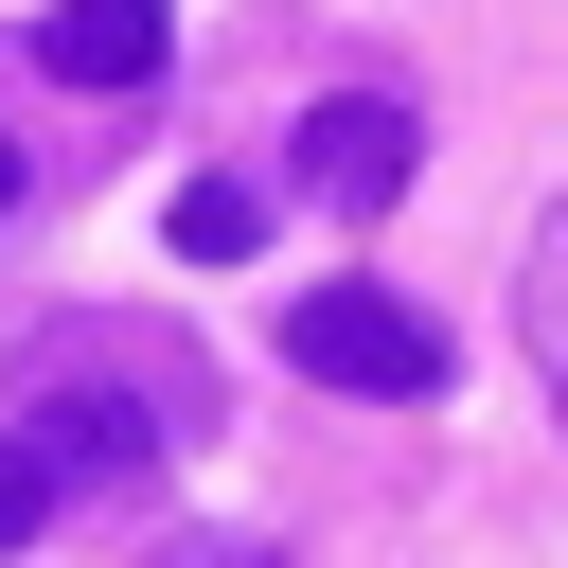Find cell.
Listing matches in <instances>:
<instances>
[{
    "instance_id": "obj_1",
    "label": "cell",
    "mask_w": 568,
    "mask_h": 568,
    "mask_svg": "<svg viewBox=\"0 0 568 568\" xmlns=\"http://www.w3.org/2000/svg\"><path fill=\"white\" fill-rule=\"evenodd\" d=\"M284 355H302L320 390H373V408L462 390V337H444L408 284H302V302H284Z\"/></svg>"
},
{
    "instance_id": "obj_2",
    "label": "cell",
    "mask_w": 568,
    "mask_h": 568,
    "mask_svg": "<svg viewBox=\"0 0 568 568\" xmlns=\"http://www.w3.org/2000/svg\"><path fill=\"white\" fill-rule=\"evenodd\" d=\"M302 195H337V213H390V195H408V106H390V89H337V106H302Z\"/></svg>"
},
{
    "instance_id": "obj_3",
    "label": "cell",
    "mask_w": 568,
    "mask_h": 568,
    "mask_svg": "<svg viewBox=\"0 0 568 568\" xmlns=\"http://www.w3.org/2000/svg\"><path fill=\"white\" fill-rule=\"evenodd\" d=\"M160 53H178L160 0H53V18H36V71H53V89H160Z\"/></svg>"
},
{
    "instance_id": "obj_4",
    "label": "cell",
    "mask_w": 568,
    "mask_h": 568,
    "mask_svg": "<svg viewBox=\"0 0 568 568\" xmlns=\"http://www.w3.org/2000/svg\"><path fill=\"white\" fill-rule=\"evenodd\" d=\"M160 231H178V266H248V248H266V178H178Z\"/></svg>"
},
{
    "instance_id": "obj_5",
    "label": "cell",
    "mask_w": 568,
    "mask_h": 568,
    "mask_svg": "<svg viewBox=\"0 0 568 568\" xmlns=\"http://www.w3.org/2000/svg\"><path fill=\"white\" fill-rule=\"evenodd\" d=\"M515 337H532V390L568 408V195H550V231H532V284H515Z\"/></svg>"
},
{
    "instance_id": "obj_6",
    "label": "cell",
    "mask_w": 568,
    "mask_h": 568,
    "mask_svg": "<svg viewBox=\"0 0 568 568\" xmlns=\"http://www.w3.org/2000/svg\"><path fill=\"white\" fill-rule=\"evenodd\" d=\"M53 515H71V497H53V462H36V444H18V426H0V550H36V532H53Z\"/></svg>"
},
{
    "instance_id": "obj_7",
    "label": "cell",
    "mask_w": 568,
    "mask_h": 568,
    "mask_svg": "<svg viewBox=\"0 0 568 568\" xmlns=\"http://www.w3.org/2000/svg\"><path fill=\"white\" fill-rule=\"evenodd\" d=\"M0 213H18V142H0Z\"/></svg>"
},
{
    "instance_id": "obj_8",
    "label": "cell",
    "mask_w": 568,
    "mask_h": 568,
    "mask_svg": "<svg viewBox=\"0 0 568 568\" xmlns=\"http://www.w3.org/2000/svg\"><path fill=\"white\" fill-rule=\"evenodd\" d=\"M231 568H284V550H231Z\"/></svg>"
}]
</instances>
